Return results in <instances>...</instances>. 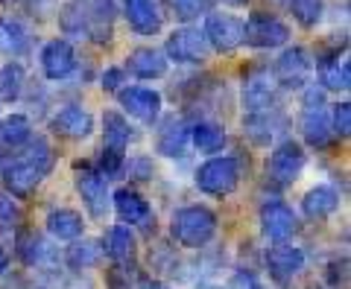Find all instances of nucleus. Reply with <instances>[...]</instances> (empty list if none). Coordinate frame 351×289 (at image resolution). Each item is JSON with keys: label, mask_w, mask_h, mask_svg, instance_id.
<instances>
[{"label": "nucleus", "mask_w": 351, "mask_h": 289, "mask_svg": "<svg viewBox=\"0 0 351 289\" xmlns=\"http://www.w3.org/2000/svg\"><path fill=\"white\" fill-rule=\"evenodd\" d=\"M170 234L182 249H202L217 234V214L205 205H188L173 214Z\"/></svg>", "instance_id": "obj_1"}, {"label": "nucleus", "mask_w": 351, "mask_h": 289, "mask_svg": "<svg viewBox=\"0 0 351 289\" xmlns=\"http://www.w3.org/2000/svg\"><path fill=\"white\" fill-rule=\"evenodd\" d=\"M237 184H240V161L232 158V155L208 158L196 170V187L208 196H228L237 190Z\"/></svg>", "instance_id": "obj_2"}, {"label": "nucleus", "mask_w": 351, "mask_h": 289, "mask_svg": "<svg viewBox=\"0 0 351 289\" xmlns=\"http://www.w3.org/2000/svg\"><path fill=\"white\" fill-rule=\"evenodd\" d=\"M243 41L249 47H261V50L284 47L290 41V27L269 12H252L243 21Z\"/></svg>", "instance_id": "obj_3"}, {"label": "nucleus", "mask_w": 351, "mask_h": 289, "mask_svg": "<svg viewBox=\"0 0 351 289\" xmlns=\"http://www.w3.org/2000/svg\"><path fill=\"white\" fill-rule=\"evenodd\" d=\"M202 36L217 53H232L243 44V21L232 12H208Z\"/></svg>", "instance_id": "obj_4"}, {"label": "nucleus", "mask_w": 351, "mask_h": 289, "mask_svg": "<svg viewBox=\"0 0 351 289\" xmlns=\"http://www.w3.org/2000/svg\"><path fill=\"white\" fill-rule=\"evenodd\" d=\"M304 164H307V155L302 149V143L281 140L267 158V175L276 184H293L302 175Z\"/></svg>", "instance_id": "obj_5"}, {"label": "nucleus", "mask_w": 351, "mask_h": 289, "mask_svg": "<svg viewBox=\"0 0 351 289\" xmlns=\"http://www.w3.org/2000/svg\"><path fill=\"white\" fill-rule=\"evenodd\" d=\"M76 193H80L82 205L88 208V214L94 219H106L108 208H112V196H108V184L106 179L91 166L76 170Z\"/></svg>", "instance_id": "obj_6"}, {"label": "nucleus", "mask_w": 351, "mask_h": 289, "mask_svg": "<svg viewBox=\"0 0 351 289\" xmlns=\"http://www.w3.org/2000/svg\"><path fill=\"white\" fill-rule=\"evenodd\" d=\"M311 71H313L311 53L304 47H287L276 59L272 79H276V85H284V88H304V82L311 79Z\"/></svg>", "instance_id": "obj_7"}, {"label": "nucleus", "mask_w": 351, "mask_h": 289, "mask_svg": "<svg viewBox=\"0 0 351 289\" xmlns=\"http://www.w3.org/2000/svg\"><path fill=\"white\" fill-rule=\"evenodd\" d=\"M167 62H179V64H202L208 62V55H211V47H208V41L199 29H176L173 36L167 38Z\"/></svg>", "instance_id": "obj_8"}, {"label": "nucleus", "mask_w": 351, "mask_h": 289, "mask_svg": "<svg viewBox=\"0 0 351 289\" xmlns=\"http://www.w3.org/2000/svg\"><path fill=\"white\" fill-rule=\"evenodd\" d=\"M0 181H3V187L9 190V196H15V199H27L36 193V187L44 181L41 179V173L32 166L24 155H15V158H9L3 161V166H0Z\"/></svg>", "instance_id": "obj_9"}, {"label": "nucleus", "mask_w": 351, "mask_h": 289, "mask_svg": "<svg viewBox=\"0 0 351 289\" xmlns=\"http://www.w3.org/2000/svg\"><path fill=\"white\" fill-rule=\"evenodd\" d=\"M120 105L129 117H135L138 123L152 126L161 114V94L152 91V88L144 85H129V88H120Z\"/></svg>", "instance_id": "obj_10"}, {"label": "nucleus", "mask_w": 351, "mask_h": 289, "mask_svg": "<svg viewBox=\"0 0 351 289\" xmlns=\"http://www.w3.org/2000/svg\"><path fill=\"white\" fill-rule=\"evenodd\" d=\"M261 231H263V237L272 242H287L295 231H299V219H295L290 205L272 199V202L261 208Z\"/></svg>", "instance_id": "obj_11"}, {"label": "nucleus", "mask_w": 351, "mask_h": 289, "mask_svg": "<svg viewBox=\"0 0 351 289\" xmlns=\"http://www.w3.org/2000/svg\"><path fill=\"white\" fill-rule=\"evenodd\" d=\"M304 251L299 246H290V242H276L267 251V272L272 281L278 284H290L293 277H299L304 269Z\"/></svg>", "instance_id": "obj_12"}, {"label": "nucleus", "mask_w": 351, "mask_h": 289, "mask_svg": "<svg viewBox=\"0 0 351 289\" xmlns=\"http://www.w3.org/2000/svg\"><path fill=\"white\" fill-rule=\"evenodd\" d=\"M276 103V79H272L269 71H252L243 82V108L246 114H261V111H269Z\"/></svg>", "instance_id": "obj_13"}, {"label": "nucleus", "mask_w": 351, "mask_h": 289, "mask_svg": "<svg viewBox=\"0 0 351 289\" xmlns=\"http://www.w3.org/2000/svg\"><path fill=\"white\" fill-rule=\"evenodd\" d=\"M50 129L56 131L59 138H68V140H85L88 135L94 131V117L91 111L82 108V105H64L59 108L56 114L50 117Z\"/></svg>", "instance_id": "obj_14"}, {"label": "nucleus", "mask_w": 351, "mask_h": 289, "mask_svg": "<svg viewBox=\"0 0 351 289\" xmlns=\"http://www.w3.org/2000/svg\"><path fill=\"white\" fill-rule=\"evenodd\" d=\"M76 68V53L71 47V41H64V38H53L44 44V50H41V71L47 79L53 82H59V79H68V76L73 73Z\"/></svg>", "instance_id": "obj_15"}, {"label": "nucleus", "mask_w": 351, "mask_h": 289, "mask_svg": "<svg viewBox=\"0 0 351 289\" xmlns=\"http://www.w3.org/2000/svg\"><path fill=\"white\" fill-rule=\"evenodd\" d=\"M156 149H158V155H164V158H184L191 149V126L184 123L182 117L167 120L164 129H158Z\"/></svg>", "instance_id": "obj_16"}, {"label": "nucleus", "mask_w": 351, "mask_h": 289, "mask_svg": "<svg viewBox=\"0 0 351 289\" xmlns=\"http://www.w3.org/2000/svg\"><path fill=\"white\" fill-rule=\"evenodd\" d=\"M299 126H302V138H304V143H307V147H313V149H325L328 143L334 140L331 117H328L325 105H322V108H304V111H302Z\"/></svg>", "instance_id": "obj_17"}, {"label": "nucleus", "mask_w": 351, "mask_h": 289, "mask_svg": "<svg viewBox=\"0 0 351 289\" xmlns=\"http://www.w3.org/2000/svg\"><path fill=\"white\" fill-rule=\"evenodd\" d=\"M112 205H114V214L120 216V222H126V225H147L152 219L149 202L141 193L129 190V187H120L112 196Z\"/></svg>", "instance_id": "obj_18"}, {"label": "nucleus", "mask_w": 351, "mask_h": 289, "mask_svg": "<svg viewBox=\"0 0 351 289\" xmlns=\"http://www.w3.org/2000/svg\"><path fill=\"white\" fill-rule=\"evenodd\" d=\"M129 73H135L138 79H158L167 73V55L158 47H138L126 55V68Z\"/></svg>", "instance_id": "obj_19"}, {"label": "nucleus", "mask_w": 351, "mask_h": 289, "mask_svg": "<svg viewBox=\"0 0 351 289\" xmlns=\"http://www.w3.org/2000/svg\"><path fill=\"white\" fill-rule=\"evenodd\" d=\"M123 15L138 36H156L161 29V12L156 0H123Z\"/></svg>", "instance_id": "obj_20"}, {"label": "nucleus", "mask_w": 351, "mask_h": 289, "mask_svg": "<svg viewBox=\"0 0 351 289\" xmlns=\"http://www.w3.org/2000/svg\"><path fill=\"white\" fill-rule=\"evenodd\" d=\"M88 12V38H94L97 44L112 41V24H114V0H91L85 6Z\"/></svg>", "instance_id": "obj_21"}, {"label": "nucleus", "mask_w": 351, "mask_h": 289, "mask_svg": "<svg viewBox=\"0 0 351 289\" xmlns=\"http://www.w3.org/2000/svg\"><path fill=\"white\" fill-rule=\"evenodd\" d=\"M337 208H339V193L334 190V187H328V184L311 187V190L304 193V199H302V210H304L307 219H328Z\"/></svg>", "instance_id": "obj_22"}, {"label": "nucleus", "mask_w": 351, "mask_h": 289, "mask_svg": "<svg viewBox=\"0 0 351 289\" xmlns=\"http://www.w3.org/2000/svg\"><path fill=\"white\" fill-rule=\"evenodd\" d=\"M100 246L106 257H112L114 263H129L135 257V234L129 225H112Z\"/></svg>", "instance_id": "obj_23"}, {"label": "nucleus", "mask_w": 351, "mask_h": 289, "mask_svg": "<svg viewBox=\"0 0 351 289\" xmlns=\"http://www.w3.org/2000/svg\"><path fill=\"white\" fill-rule=\"evenodd\" d=\"M32 138V123L24 114H9L0 120V149L3 152H18L21 147H27V140Z\"/></svg>", "instance_id": "obj_24"}, {"label": "nucleus", "mask_w": 351, "mask_h": 289, "mask_svg": "<svg viewBox=\"0 0 351 289\" xmlns=\"http://www.w3.org/2000/svg\"><path fill=\"white\" fill-rule=\"evenodd\" d=\"M47 231L56 240H80L85 231V222L73 208H56L47 214Z\"/></svg>", "instance_id": "obj_25"}, {"label": "nucleus", "mask_w": 351, "mask_h": 289, "mask_svg": "<svg viewBox=\"0 0 351 289\" xmlns=\"http://www.w3.org/2000/svg\"><path fill=\"white\" fill-rule=\"evenodd\" d=\"M29 50V29L15 18H0V53L24 55Z\"/></svg>", "instance_id": "obj_26"}, {"label": "nucleus", "mask_w": 351, "mask_h": 289, "mask_svg": "<svg viewBox=\"0 0 351 289\" xmlns=\"http://www.w3.org/2000/svg\"><path fill=\"white\" fill-rule=\"evenodd\" d=\"M226 140H228L226 129L219 123H211V120H199L196 126H191V143L205 155L219 152L226 147Z\"/></svg>", "instance_id": "obj_27"}, {"label": "nucleus", "mask_w": 351, "mask_h": 289, "mask_svg": "<svg viewBox=\"0 0 351 289\" xmlns=\"http://www.w3.org/2000/svg\"><path fill=\"white\" fill-rule=\"evenodd\" d=\"M106 257L103 246L97 240H73V246H68L64 251V263L71 266L73 272H82V269H91Z\"/></svg>", "instance_id": "obj_28"}, {"label": "nucleus", "mask_w": 351, "mask_h": 289, "mask_svg": "<svg viewBox=\"0 0 351 289\" xmlns=\"http://www.w3.org/2000/svg\"><path fill=\"white\" fill-rule=\"evenodd\" d=\"M21 155H24V158L41 173V179H47V175L53 173V166H56V152H53L50 140L41 138V135H32L27 140V147H21Z\"/></svg>", "instance_id": "obj_29"}, {"label": "nucleus", "mask_w": 351, "mask_h": 289, "mask_svg": "<svg viewBox=\"0 0 351 289\" xmlns=\"http://www.w3.org/2000/svg\"><path fill=\"white\" fill-rule=\"evenodd\" d=\"M322 91H348L351 88V64L346 55H334L331 62H322L319 68Z\"/></svg>", "instance_id": "obj_30"}, {"label": "nucleus", "mask_w": 351, "mask_h": 289, "mask_svg": "<svg viewBox=\"0 0 351 289\" xmlns=\"http://www.w3.org/2000/svg\"><path fill=\"white\" fill-rule=\"evenodd\" d=\"M24 82H27V73L18 62H6L0 68V103H15L24 91Z\"/></svg>", "instance_id": "obj_31"}, {"label": "nucleus", "mask_w": 351, "mask_h": 289, "mask_svg": "<svg viewBox=\"0 0 351 289\" xmlns=\"http://www.w3.org/2000/svg\"><path fill=\"white\" fill-rule=\"evenodd\" d=\"M103 131H106V147L126 149V143L132 140V129L126 123V117L117 114V111H106L103 114Z\"/></svg>", "instance_id": "obj_32"}, {"label": "nucleus", "mask_w": 351, "mask_h": 289, "mask_svg": "<svg viewBox=\"0 0 351 289\" xmlns=\"http://www.w3.org/2000/svg\"><path fill=\"white\" fill-rule=\"evenodd\" d=\"M59 27L68 32V36H85L88 32V12L82 0H73L59 12Z\"/></svg>", "instance_id": "obj_33"}, {"label": "nucleus", "mask_w": 351, "mask_h": 289, "mask_svg": "<svg viewBox=\"0 0 351 289\" xmlns=\"http://www.w3.org/2000/svg\"><path fill=\"white\" fill-rule=\"evenodd\" d=\"M290 12L302 27L313 29L325 15V0H290Z\"/></svg>", "instance_id": "obj_34"}, {"label": "nucleus", "mask_w": 351, "mask_h": 289, "mask_svg": "<svg viewBox=\"0 0 351 289\" xmlns=\"http://www.w3.org/2000/svg\"><path fill=\"white\" fill-rule=\"evenodd\" d=\"M167 6L179 21H196L214 12V0H167Z\"/></svg>", "instance_id": "obj_35"}, {"label": "nucleus", "mask_w": 351, "mask_h": 289, "mask_svg": "<svg viewBox=\"0 0 351 289\" xmlns=\"http://www.w3.org/2000/svg\"><path fill=\"white\" fill-rule=\"evenodd\" d=\"M126 170V149H117V147H106L103 143V152H100V175L106 179H117V175H123Z\"/></svg>", "instance_id": "obj_36"}, {"label": "nucleus", "mask_w": 351, "mask_h": 289, "mask_svg": "<svg viewBox=\"0 0 351 289\" xmlns=\"http://www.w3.org/2000/svg\"><path fill=\"white\" fill-rule=\"evenodd\" d=\"M106 284L108 289H147L144 281L135 275V269H129L126 263H114L106 275Z\"/></svg>", "instance_id": "obj_37"}, {"label": "nucleus", "mask_w": 351, "mask_h": 289, "mask_svg": "<svg viewBox=\"0 0 351 289\" xmlns=\"http://www.w3.org/2000/svg\"><path fill=\"white\" fill-rule=\"evenodd\" d=\"M18 254L27 266H38L44 260V254H47V246H44V240L36 234V231H29V234H24L18 240Z\"/></svg>", "instance_id": "obj_38"}, {"label": "nucleus", "mask_w": 351, "mask_h": 289, "mask_svg": "<svg viewBox=\"0 0 351 289\" xmlns=\"http://www.w3.org/2000/svg\"><path fill=\"white\" fill-rule=\"evenodd\" d=\"M331 129L334 135L348 138L351 135V103H337L331 111Z\"/></svg>", "instance_id": "obj_39"}, {"label": "nucleus", "mask_w": 351, "mask_h": 289, "mask_svg": "<svg viewBox=\"0 0 351 289\" xmlns=\"http://www.w3.org/2000/svg\"><path fill=\"white\" fill-rule=\"evenodd\" d=\"M123 173H129L132 179H138V181H147V179H152V161L149 158H135V161H126V170Z\"/></svg>", "instance_id": "obj_40"}, {"label": "nucleus", "mask_w": 351, "mask_h": 289, "mask_svg": "<svg viewBox=\"0 0 351 289\" xmlns=\"http://www.w3.org/2000/svg\"><path fill=\"white\" fill-rule=\"evenodd\" d=\"M126 82V71L123 68H108L103 76H100V85H103V91H120Z\"/></svg>", "instance_id": "obj_41"}, {"label": "nucleus", "mask_w": 351, "mask_h": 289, "mask_svg": "<svg viewBox=\"0 0 351 289\" xmlns=\"http://www.w3.org/2000/svg\"><path fill=\"white\" fill-rule=\"evenodd\" d=\"M18 205L12 202V199H3L0 196V228H9V225H15L18 222Z\"/></svg>", "instance_id": "obj_42"}, {"label": "nucleus", "mask_w": 351, "mask_h": 289, "mask_svg": "<svg viewBox=\"0 0 351 289\" xmlns=\"http://www.w3.org/2000/svg\"><path fill=\"white\" fill-rule=\"evenodd\" d=\"M234 286H237V289H263V286L258 284V277L252 275V272H237Z\"/></svg>", "instance_id": "obj_43"}, {"label": "nucleus", "mask_w": 351, "mask_h": 289, "mask_svg": "<svg viewBox=\"0 0 351 289\" xmlns=\"http://www.w3.org/2000/svg\"><path fill=\"white\" fill-rule=\"evenodd\" d=\"M6 266H9V251H6V249H0V275L6 272Z\"/></svg>", "instance_id": "obj_44"}, {"label": "nucleus", "mask_w": 351, "mask_h": 289, "mask_svg": "<svg viewBox=\"0 0 351 289\" xmlns=\"http://www.w3.org/2000/svg\"><path fill=\"white\" fill-rule=\"evenodd\" d=\"M147 289H170V286H164V284H149Z\"/></svg>", "instance_id": "obj_45"}, {"label": "nucleus", "mask_w": 351, "mask_h": 289, "mask_svg": "<svg viewBox=\"0 0 351 289\" xmlns=\"http://www.w3.org/2000/svg\"><path fill=\"white\" fill-rule=\"evenodd\" d=\"M226 3H246V0H226Z\"/></svg>", "instance_id": "obj_46"}, {"label": "nucleus", "mask_w": 351, "mask_h": 289, "mask_svg": "<svg viewBox=\"0 0 351 289\" xmlns=\"http://www.w3.org/2000/svg\"><path fill=\"white\" fill-rule=\"evenodd\" d=\"M202 289H219V286H202Z\"/></svg>", "instance_id": "obj_47"}, {"label": "nucleus", "mask_w": 351, "mask_h": 289, "mask_svg": "<svg viewBox=\"0 0 351 289\" xmlns=\"http://www.w3.org/2000/svg\"><path fill=\"white\" fill-rule=\"evenodd\" d=\"M0 3H12V0H0Z\"/></svg>", "instance_id": "obj_48"}, {"label": "nucleus", "mask_w": 351, "mask_h": 289, "mask_svg": "<svg viewBox=\"0 0 351 289\" xmlns=\"http://www.w3.org/2000/svg\"><path fill=\"white\" fill-rule=\"evenodd\" d=\"M0 231H3V228H0Z\"/></svg>", "instance_id": "obj_49"}]
</instances>
